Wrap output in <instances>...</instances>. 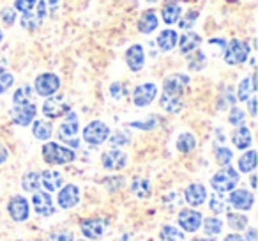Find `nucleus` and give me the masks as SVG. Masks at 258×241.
I'll list each match as a JSON object with an SVG mask.
<instances>
[{
	"mask_svg": "<svg viewBox=\"0 0 258 241\" xmlns=\"http://www.w3.org/2000/svg\"><path fill=\"white\" fill-rule=\"evenodd\" d=\"M64 184V176L58 170H43L41 172V186L46 191H58Z\"/></svg>",
	"mask_w": 258,
	"mask_h": 241,
	"instance_id": "obj_23",
	"label": "nucleus"
},
{
	"mask_svg": "<svg viewBox=\"0 0 258 241\" xmlns=\"http://www.w3.org/2000/svg\"><path fill=\"white\" fill-rule=\"evenodd\" d=\"M159 25V18L156 16L154 11H145L138 20V30L142 34H152Z\"/></svg>",
	"mask_w": 258,
	"mask_h": 241,
	"instance_id": "obj_29",
	"label": "nucleus"
},
{
	"mask_svg": "<svg viewBox=\"0 0 258 241\" xmlns=\"http://www.w3.org/2000/svg\"><path fill=\"white\" fill-rule=\"evenodd\" d=\"M228 202L233 209H239V211H249L254 204V195L253 191L244 190V188H233L232 191H228Z\"/></svg>",
	"mask_w": 258,
	"mask_h": 241,
	"instance_id": "obj_11",
	"label": "nucleus"
},
{
	"mask_svg": "<svg viewBox=\"0 0 258 241\" xmlns=\"http://www.w3.org/2000/svg\"><path fill=\"white\" fill-rule=\"evenodd\" d=\"M69 110H71V107H69V103L66 101V98L62 94H53L50 98H44L43 114L48 119H57L60 115H66Z\"/></svg>",
	"mask_w": 258,
	"mask_h": 241,
	"instance_id": "obj_8",
	"label": "nucleus"
},
{
	"mask_svg": "<svg viewBox=\"0 0 258 241\" xmlns=\"http://www.w3.org/2000/svg\"><path fill=\"white\" fill-rule=\"evenodd\" d=\"M60 89V76L55 73H41L34 80V92L41 98H50Z\"/></svg>",
	"mask_w": 258,
	"mask_h": 241,
	"instance_id": "obj_6",
	"label": "nucleus"
},
{
	"mask_svg": "<svg viewBox=\"0 0 258 241\" xmlns=\"http://www.w3.org/2000/svg\"><path fill=\"white\" fill-rule=\"evenodd\" d=\"M228 123L232 126H242L246 123V112L239 107H232L230 110V115H228Z\"/></svg>",
	"mask_w": 258,
	"mask_h": 241,
	"instance_id": "obj_42",
	"label": "nucleus"
},
{
	"mask_svg": "<svg viewBox=\"0 0 258 241\" xmlns=\"http://www.w3.org/2000/svg\"><path fill=\"white\" fill-rule=\"evenodd\" d=\"M16 241H23V239H16Z\"/></svg>",
	"mask_w": 258,
	"mask_h": 241,
	"instance_id": "obj_60",
	"label": "nucleus"
},
{
	"mask_svg": "<svg viewBox=\"0 0 258 241\" xmlns=\"http://www.w3.org/2000/svg\"><path fill=\"white\" fill-rule=\"evenodd\" d=\"M43 160L48 165H66L76 160V153L71 148H66L57 142H46L41 149Z\"/></svg>",
	"mask_w": 258,
	"mask_h": 241,
	"instance_id": "obj_1",
	"label": "nucleus"
},
{
	"mask_svg": "<svg viewBox=\"0 0 258 241\" xmlns=\"http://www.w3.org/2000/svg\"><path fill=\"white\" fill-rule=\"evenodd\" d=\"M177 41H179V32L173 29H165L156 37V46L161 52H170L177 46Z\"/></svg>",
	"mask_w": 258,
	"mask_h": 241,
	"instance_id": "obj_24",
	"label": "nucleus"
},
{
	"mask_svg": "<svg viewBox=\"0 0 258 241\" xmlns=\"http://www.w3.org/2000/svg\"><path fill=\"white\" fill-rule=\"evenodd\" d=\"M51 241H75V234L71 230H57L51 234Z\"/></svg>",
	"mask_w": 258,
	"mask_h": 241,
	"instance_id": "obj_48",
	"label": "nucleus"
},
{
	"mask_svg": "<svg viewBox=\"0 0 258 241\" xmlns=\"http://www.w3.org/2000/svg\"><path fill=\"white\" fill-rule=\"evenodd\" d=\"M125 64L133 73H138L145 66V48L142 44H131L125 50Z\"/></svg>",
	"mask_w": 258,
	"mask_h": 241,
	"instance_id": "obj_17",
	"label": "nucleus"
},
{
	"mask_svg": "<svg viewBox=\"0 0 258 241\" xmlns=\"http://www.w3.org/2000/svg\"><path fill=\"white\" fill-rule=\"evenodd\" d=\"M13 83H15V76H13V73H9V71L0 73V94L8 92V90L13 87Z\"/></svg>",
	"mask_w": 258,
	"mask_h": 241,
	"instance_id": "obj_45",
	"label": "nucleus"
},
{
	"mask_svg": "<svg viewBox=\"0 0 258 241\" xmlns=\"http://www.w3.org/2000/svg\"><path fill=\"white\" fill-rule=\"evenodd\" d=\"M202 227H204V232L207 236H218L223 230V222L218 216H209V218L202 220Z\"/></svg>",
	"mask_w": 258,
	"mask_h": 241,
	"instance_id": "obj_35",
	"label": "nucleus"
},
{
	"mask_svg": "<svg viewBox=\"0 0 258 241\" xmlns=\"http://www.w3.org/2000/svg\"><path fill=\"white\" fill-rule=\"evenodd\" d=\"M76 241H89V239H76Z\"/></svg>",
	"mask_w": 258,
	"mask_h": 241,
	"instance_id": "obj_59",
	"label": "nucleus"
},
{
	"mask_svg": "<svg viewBox=\"0 0 258 241\" xmlns=\"http://www.w3.org/2000/svg\"><path fill=\"white\" fill-rule=\"evenodd\" d=\"M182 16V6L177 0H168L161 6V20L166 25H175Z\"/></svg>",
	"mask_w": 258,
	"mask_h": 241,
	"instance_id": "obj_22",
	"label": "nucleus"
},
{
	"mask_svg": "<svg viewBox=\"0 0 258 241\" xmlns=\"http://www.w3.org/2000/svg\"><path fill=\"white\" fill-rule=\"evenodd\" d=\"M226 222H228V227L233 230H244L249 223V220L242 215V213H228L226 215Z\"/></svg>",
	"mask_w": 258,
	"mask_h": 241,
	"instance_id": "obj_38",
	"label": "nucleus"
},
{
	"mask_svg": "<svg viewBox=\"0 0 258 241\" xmlns=\"http://www.w3.org/2000/svg\"><path fill=\"white\" fill-rule=\"evenodd\" d=\"M205 62H207V59H205V54L202 50H195L187 55V68H189L191 71H200V69H204Z\"/></svg>",
	"mask_w": 258,
	"mask_h": 241,
	"instance_id": "obj_37",
	"label": "nucleus"
},
{
	"mask_svg": "<svg viewBox=\"0 0 258 241\" xmlns=\"http://www.w3.org/2000/svg\"><path fill=\"white\" fill-rule=\"evenodd\" d=\"M8 158H9V151H8V148H4V146L0 144V165H2V163L8 162Z\"/></svg>",
	"mask_w": 258,
	"mask_h": 241,
	"instance_id": "obj_52",
	"label": "nucleus"
},
{
	"mask_svg": "<svg viewBox=\"0 0 258 241\" xmlns=\"http://www.w3.org/2000/svg\"><path fill=\"white\" fill-rule=\"evenodd\" d=\"M256 162H258L256 151H254V149H247L239 158V172H242V174L253 172V170L256 169Z\"/></svg>",
	"mask_w": 258,
	"mask_h": 241,
	"instance_id": "obj_32",
	"label": "nucleus"
},
{
	"mask_svg": "<svg viewBox=\"0 0 258 241\" xmlns=\"http://www.w3.org/2000/svg\"><path fill=\"white\" fill-rule=\"evenodd\" d=\"M214 156H216V162L219 163L221 167H226L232 163V158H233V153L232 149L225 148V146H219V148L214 149Z\"/></svg>",
	"mask_w": 258,
	"mask_h": 241,
	"instance_id": "obj_41",
	"label": "nucleus"
},
{
	"mask_svg": "<svg viewBox=\"0 0 258 241\" xmlns=\"http://www.w3.org/2000/svg\"><path fill=\"white\" fill-rule=\"evenodd\" d=\"M2 41H4V30L0 29V43H2Z\"/></svg>",
	"mask_w": 258,
	"mask_h": 241,
	"instance_id": "obj_57",
	"label": "nucleus"
},
{
	"mask_svg": "<svg viewBox=\"0 0 258 241\" xmlns=\"http://www.w3.org/2000/svg\"><path fill=\"white\" fill-rule=\"evenodd\" d=\"M110 94L113 100H122V96H124V85H122L120 82H115L110 85Z\"/></svg>",
	"mask_w": 258,
	"mask_h": 241,
	"instance_id": "obj_49",
	"label": "nucleus"
},
{
	"mask_svg": "<svg viewBox=\"0 0 258 241\" xmlns=\"http://www.w3.org/2000/svg\"><path fill=\"white\" fill-rule=\"evenodd\" d=\"M156 96H158V85L154 82L140 83L133 90V103L135 107H140V108L149 107L156 100Z\"/></svg>",
	"mask_w": 258,
	"mask_h": 241,
	"instance_id": "obj_10",
	"label": "nucleus"
},
{
	"mask_svg": "<svg viewBox=\"0 0 258 241\" xmlns=\"http://www.w3.org/2000/svg\"><path fill=\"white\" fill-rule=\"evenodd\" d=\"M189 85V76L184 73H173L163 80V94L168 96H182Z\"/></svg>",
	"mask_w": 258,
	"mask_h": 241,
	"instance_id": "obj_9",
	"label": "nucleus"
},
{
	"mask_svg": "<svg viewBox=\"0 0 258 241\" xmlns=\"http://www.w3.org/2000/svg\"><path fill=\"white\" fill-rule=\"evenodd\" d=\"M223 241H246V239H244V236H240V234L233 232V234H228Z\"/></svg>",
	"mask_w": 258,
	"mask_h": 241,
	"instance_id": "obj_53",
	"label": "nucleus"
},
{
	"mask_svg": "<svg viewBox=\"0 0 258 241\" xmlns=\"http://www.w3.org/2000/svg\"><path fill=\"white\" fill-rule=\"evenodd\" d=\"M78 131H80V123H78V115L73 110H69L68 114L64 115V121H62L60 128H58L57 135L58 140L62 144L69 146V148H80V138H78Z\"/></svg>",
	"mask_w": 258,
	"mask_h": 241,
	"instance_id": "obj_2",
	"label": "nucleus"
},
{
	"mask_svg": "<svg viewBox=\"0 0 258 241\" xmlns=\"http://www.w3.org/2000/svg\"><path fill=\"white\" fill-rule=\"evenodd\" d=\"M82 135H83V140L89 146H101L108 140V137H110L111 133L106 123H103V121H90V123L83 128Z\"/></svg>",
	"mask_w": 258,
	"mask_h": 241,
	"instance_id": "obj_5",
	"label": "nucleus"
},
{
	"mask_svg": "<svg viewBox=\"0 0 258 241\" xmlns=\"http://www.w3.org/2000/svg\"><path fill=\"white\" fill-rule=\"evenodd\" d=\"M48 15V8H46V0H37L36 8L29 13H23L22 18H20V25L25 30H37L43 25L44 18Z\"/></svg>",
	"mask_w": 258,
	"mask_h": 241,
	"instance_id": "obj_7",
	"label": "nucleus"
},
{
	"mask_svg": "<svg viewBox=\"0 0 258 241\" xmlns=\"http://www.w3.org/2000/svg\"><path fill=\"white\" fill-rule=\"evenodd\" d=\"M232 144L235 146L240 151H246V149L251 148L253 144V135H251V130L247 126H237V130L232 133Z\"/></svg>",
	"mask_w": 258,
	"mask_h": 241,
	"instance_id": "obj_25",
	"label": "nucleus"
},
{
	"mask_svg": "<svg viewBox=\"0 0 258 241\" xmlns=\"http://www.w3.org/2000/svg\"><path fill=\"white\" fill-rule=\"evenodd\" d=\"M247 108H249L251 117H254V115H256V98L254 96H251L249 100H247Z\"/></svg>",
	"mask_w": 258,
	"mask_h": 241,
	"instance_id": "obj_50",
	"label": "nucleus"
},
{
	"mask_svg": "<svg viewBox=\"0 0 258 241\" xmlns=\"http://www.w3.org/2000/svg\"><path fill=\"white\" fill-rule=\"evenodd\" d=\"M226 199L223 197V194H218V191H214V194L211 195V199H209V208H211L212 213H216V215H219V213H225L226 211Z\"/></svg>",
	"mask_w": 258,
	"mask_h": 241,
	"instance_id": "obj_39",
	"label": "nucleus"
},
{
	"mask_svg": "<svg viewBox=\"0 0 258 241\" xmlns=\"http://www.w3.org/2000/svg\"><path fill=\"white\" fill-rule=\"evenodd\" d=\"M80 230L89 239H99L106 230V222L103 218H85L80 222Z\"/></svg>",
	"mask_w": 258,
	"mask_h": 241,
	"instance_id": "obj_18",
	"label": "nucleus"
},
{
	"mask_svg": "<svg viewBox=\"0 0 258 241\" xmlns=\"http://www.w3.org/2000/svg\"><path fill=\"white\" fill-rule=\"evenodd\" d=\"M6 66H8V61H6V57L2 54H0V73L6 71Z\"/></svg>",
	"mask_w": 258,
	"mask_h": 241,
	"instance_id": "obj_54",
	"label": "nucleus"
},
{
	"mask_svg": "<svg viewBox=\"0 0 258 241\" xmlns=\"http://www.w3.org/2000/svg\"><path fill=\"white\" fill-rule=\"evenodd\" d=\"M198 15L200 13L197 11V9H189V11L186 13L184 16H180L179 18V29H182V30H191L195 27V23L198 22Z\"/></svg>",
	"mask_w": 258,
	"mask_h": 241,
	"instance_id": "obj_40",
	"label": "nucleus"
},
{
	"mask_svg": "<svg viewBox=\"0 0 258 241\" xmlns=\"http://www.w3.org/2000/svg\"><path fill=\"white\" fill-rule=\"evenodd\" d=\"M57 202L60 209H71L80 202V188L76 184H66L58 190Z\"/></svg>",
	"mask_w": 258,
	"mask_h": 241,
	"instance_id": "obj_19",
	"label": "nucleus"
},
{
	"mask_svg": "<svg viewBox=\"0 0 258 241\" xmlns=\"http://www.w3.org/2000/svg\"><path fill=\"white\" fill-rule=\"evenodd\" d=\"M32 208H34V211L41 216H51L53 215L55 208H53V199H51L50 191H34Z\"/></svg>",
	"mask_w": 258,
	"mask_h": 241,
	"instance_id": "obj_16",
	"label": "nucleus"
},
{
	"mask_svg": "<svg viewBox=\"0 0 258 241\" xmlns=\"http://www.w3.org/2000/svg\"><path fill=\"white\" fill-rule=\"evenodd\" d=\"M251 46L242 39H230L226 41V46L223 50V59L226 64L230 66H239L249 59Z\"/></svg>",
	"mask_w": 258,
	"mask_h": 241,
	"instance_id": "obj_4",
	"label": "nucleus"
},
{
	"mask_svg": "<svg viewBox=\"0 0 258 241\" xmlns=\"http://www.w3.org/2000/svg\"><path fill=\"white\" fill-rule=\"evenodd\" d=\"M159 239L161 241H182L184 232L173 225H163L159 230Z\"/></svg>",
	"mask_w": 258,
	"mask_h": 241,
	"instance_id": "obj_36",
	"label": "nucleus"
},
{
	"mask_svg": "<svg viewBox=\"0 0 258 241\" xmlns=\"http://www.w3.org/2000/svg\"><path fill=\"white\" fill-rule=\"evenodd\" d=\"M240 181V172L235 170L232 165L221 167L214 176L211 177V186L214 188V191L218 194H228L233 188H237Z\"/></svg>",
	"mask_w": 258,
	"mask_h": 241,
	"instance_id": "obj_3",
	"label": "nucleus"
},
{
	"mask_svg": "<svg viewBox=\"0 0 258 241\" xmlns=\"http://www.w3.org/2000/svg\"><path fill=\"white\" fill-rule=\"evenodd\" d=\"M36 4H37V0H15L13 9L18 13H29L36 8Z\"/></svg>",
	"mask_w": 258,
	"mask_h": 241,
	"instance_id": "obj_46",
	"label": "nucleus"
},
{
	"mask_svg": "<svg viewBox=\"0 0 258 241\" xmlns=\"http://www.w3.org/2000/svg\"><path fill=\"white\" fill-rule=\"evenodd\" d=\"M156 124H158V119L151 117L149 121H137V123H129V126L138 128V130H154Z\"/></svg>",
	"mask_w": 258,
	"mask_h": 241,
	"instance_id": "obj_47",
	"label": "nucleus"
},
{
	"mask_svg": "<svg viewBox=\"0 0 258 241\" xmlns=\"http://www.w3.org/2000/svg\"><path fill=\"white\" fill-rule=\"evenodd\" d=\"M175 148H177V151L182 153V155H189V153H193L195 148H197V137H195L193 133H189V131H184V133H180L179 137H177Z\"/></svg>",
	"mask_w": 258,
	"mask_h": 241,
	"instance_id": "obj_30",
	"label": "nucleus"
},
{
	"mask_svg": "<svg viewBox=\"0 0 258 241\" xmlns=\"http://www.w3.org/2000/svg\"><path fill=\"white\" fill-rule=\"evenodd\" d=\"M202 44V36L193 30H186L182 36H179V41H177V46H179V52L182 55H189L191 52L198 50V46Z\"/></svg>",
	"mask_w": 258,
	"mask_h": 241,
	"instance_id": "obj_21",
	"label": "nucleus"
},
{
	"mask_svg": "<svg viewBox=\"0 0 258 241\" xmlns=\"http://www.w3.org/2000/svg\"><path fill=\"white\" fill-rule=\"evenodd\" d=\"M159 105L165 112L168 114H179L184 108V100L182 96H168V94H163L159 96Z\"/></svg>",
	"mask_w": 258,
	"mask_h": 241,
	"instance_id": "obj_28",
	"label": "nucleus"
},
{
	"mask_svg": "<svg viewBox=\"0 0 258 241\" xmlns=\"http://www.w3.org/2000/svg\"><path fill=\"white\" fill-rule=\"evenodd\" d=\"M22 188L25 191H39L41 188V172L37 170H29L22 177Z\"/></svg>",
	"mask_w": 258,
	"mask_h": 241,
	"instance_id": "obj_33",
	"label": "nucleus"
},
{
	"mask_svg": "<svg viewBox=\"0 0 258 241\" xmlns=\"http://www.w3.org/2000/svg\"><path fill=\"white\" fill-rule=\"evenodd\" d=\"M101 163L106 170H122L127 165V155L120 151L118 148H113L110 151L103 153L101 156Z\"/></svg>",
	"mask_w": 258,
	"mask_h": 241,
	"instance_id": "obj_15",
	"label": "nucleus"
},
{
	"mask_svg": "<svg viewBox=\"0 0 258 241\" xmlns=\"http://www.w3.org/2000/svg\"><path fill=\"white\" fill-rule=\"evenodd\" d=\"M0 22L4 23V27H11L16 23V11L13 8H4L0 11Z\"/></svg>",
	"mask_w": 258,
	"mask_h": 241,
	"instance_id": "obj_44",
	"label": "nucleus"
},
{
	"mask_svg": "<svg viewBox=\"0 0 258 241\" xmlns=\"http://www.w3.org/2000/svg\"><path fill=\"white\" fill-rule=\"evenodd\" d=\"M36 115H37V107L34 103L15 105L11 110L13 123L18 124V126H29V124H32Z\"/></svg>",
	"mask_w": 258,
	"mask_h": 241,
	"instance_id": "obj_13",
	"label": "nucleus"
},
{
	"mask_svg": "<svg viewBox=\"0 0 258 241\" xmlns=\"http://www.w3.org/2000/svg\"><path fill=\"white\" fill-rule=\"evenodd\" d=\"M244 239L246 241H256V229H254V227H249V229L246 230Z\"/></svg>",
	"mask_w": 258,
	"mask_h": 241,
	"instance_id": "obj_51",
	"label": "nucleus"
},
{
	"mask_svg": "<svg viewBox=\"0 0 258 241\" xmlns=\"http://www.w3.org/2000/svg\"><path fill=\"white\" fill-rule=\"evenodd\" d=\"M207 188L202 183H191L187 184V188L184 190V201L193 208H200L202 204H205L207 201Z\"/></svg>",
	"mask_w": 258,
	"mask_h": 241,
	"instance_id": "obj_20",
	"label": "nucleus"
},
{
	"mask_svg": "<svg viewBox=\"0 0 258 241\" xmlns=\"http://www.w3.org/2000/svg\"><path fill=\"white\" fill-rule=\"evenodd\" d=\"M131 191H133V194L137 195L138 199L151 197V194H152L151 181L145 179V177H135V179L131 181Z\"/></svg>",
	"mask_w": 258,
	"mask_h": 241,
	"instance_id": "obj_31",
	"label": "nucleus"
},
{
	"mask_svg": "<svg viewBox=\"0 0 258 241\" xmlns=\"http://www.w3.org/2000/svg\"><path fill=\"white\" fill-rule=\"evenodd\" d=\"M202 220L204 216L197 209H182L177 216V223L184 232H197L202 227Z\"/></svg>",
	"mask_w": 258,
	"mask_h": 241,
	"instance_id": "obj_14",
	"label": "nucleus"
},
{
	"mask_svg": "<svg viewBox=\"0 0 258 241\" xmlns=\"http://www.w3.org/2000/svg\"><path fill=\"white\" fill-rule=\"evenodd\" d=\"M34 87L32 85H22L13 94V103L23 105V103H34Z\"/></svg>",
	"mask_w": 258,
	"mask_h": 241,
	"instance_id": "obj_34",
	"label": "nucleus"
},
{
	"mask_svg": "<svg viewBox=\"0 0 258 241\" xmlns=\"http://www.w3.org/2000/svg\"><path fill=\"white\" fill-rule=\"evenodd\" d=\"M32 135L37 140L48 142L53 135V126L46 119H34L32 121Z\"/></svg>",
	"mask_w": 258,
	"mask_h": 241,
	"instance_id": "obj_26",
	"label": "nucleus"
},
{
	"mask_svg": "<svg viewBox=\"0 0 258 241\" xmlns=\"http://www.w3.org/2000/svg\"><path fill=\"white\" fill-rule=\"evenodd\" d=\"M145 2H151V4H154V2H159V0H145Z\"/></svg>",
	"mask_w": 258,
	"mask_h": 241,
	"instance_id": "obj_58",
	"label": "nucleus"
},
{
	"mask_svg": "<svg viewBox=\"0 0 258 241\" xmlns=\"http://www.w3.org/2000/svg\"><path fill=\"white\" fill-rule=\"evenodd\" d=\"M108 140H110V144L113 146V148H120V146H127L129 142H131V137H129L124 130H118V131H115L113 135H110Z\"/></svg>",
	"mask_w": 258,
	"mask_h": 241,
	"instance_id": "obj_43",
	"label": "nucleus"
},
{
	"mask_svg": "<svg viewBox=\"0 0 258 241\" xmlns=\"http://www.w3.org/2000/svg\"><path fill=\"white\" fill-rule=\"evenodd\" d=\"M191 241H216L214 237H193Z\"/></svg>",
	"mask_w": 258,
	"mask_h": 241,
	"instance_id": "obj_55",
	"label": "nucleus"
},
{
	"mask_svg": "<svg viewBox=\"0 0 258 241\" xmlns=\"http://www.w3.org/2000/svg\"><path fill=\"white\" fill-rule=\"evenodd\" d=\"M8 213L15 222H25L30 215V204L23 195H13L8 202Z\"/></svg>",
	"mask_w": 258,
	"mask_h": 241,
	"instance_id": "obj_12",
	"label": "nucleus"
},
{
	"mask_svg": "<svg viewBox=\"0 0 258 241\" xmlns=\"http://www.w3.org/2000/svg\"><path fill=\"white\" fill-rule=\"evenodd\" d=\"M251 188H256V176H251Z\"/></svg>",
	"mask_w": 258,
	"mask_h": 241,
	"instance_id": "obj_56",
	"label": "nucleus"
},
{
	"mask_svg": "<svg viewBox=\"0 0 258 241\" xmlns=\"http://www.w3.org/2000/svg\"><path fill=\"white\" fill-rule=\"evenodd\" d=\"M256 92V75H251L247 78L240 80L239 87H237V100L239 101H247L253 94Z\"/></svg>",
	"mask_w": 258,
	"mask_h": 241,
	"instance_id": "obj_27",
	"label": "nucleus"
}]
</instances>
